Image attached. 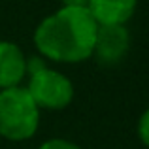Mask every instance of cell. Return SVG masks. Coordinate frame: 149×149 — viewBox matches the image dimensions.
<instances>
[{
    "label": "cell",
    "mask_w": 149,
    "mask_h": 149,
    "mask_svg": "<svg viewBox=\"0 0 149 149\" xmlns=\"http://www.w3.org/2000/svg\"><path fill=\"white\" fill-rule=\"evenodd\" d=\"M26 76V57L17 44L0 40V91L19 87Z\"/></svg>",
    "instance_id": "5"
},
{
    "label": "cell",
    "mask_w": 149,
    "mask_h": 149,
    "mask_svg": "<svg viewBox=\"0 0 149 149\" xmlns=\"http://www.w3.org/2000/svg\"><path fill=\"white\" fill-rule=\"evenodd\" d=\"M98 25L87 8L62 6L34 30V45L55 62H83L93 57Z\"/></svg>",
    "instance_id": "1"
},
{
    "label": "cell",
    "mask_w": 149,
    "mask_h": 149,
    "mask_svg": "<svg viewBox=\"0 0 149 149\" xmlns=\"http://www.w3.org/2000/svg\"><path fill=\"white\" fill-rule=\"evenodd\" d=\"M138 136L143 146L149 147V108L142 113V117L138 121Z\"/></svg>",
    "instance_id": "7"
},
{
    "label": "cell",
    "mask_w": 149,
    "mask_h": 149,
    "mask_svg": "<svg viewBox=\"0 0 149 149\" xmlns=\"http://www.w3.org/2000/svg\"><path fill=\"white\" fill-rule=\"evenodd\" d=\"M130 47V34L125 25H111V26H98L95 38L93 57L100 64H117L125 58Z\"/></svg>",
    "instance_id": "4"
},
{
    "label": "cell",
    "mask_w": 149,
    "mask_h": 149,
    "mask_svg": "<svg viewBox=\"0 0 149 149\" xmlns=\"http://www.w3.org/2000/svg\"><path fill=\"white\" fill-rule=\"evenodd\" d=\"M40 127V109L30 98L26 87L0 91V136L10 142H25Z\"/></svg>",
    "instance_id": "2"
},
{
    "label": "cell",
    "mask_w": 149,
    "mask_h": 149,
    "mask_svg": "<svg viewBox=\"0 0 149 149\" xmlns=\"http://www.w3.org/2000/svg\"><path fill=\"white\" fill-rule=\"evenodd\" d=\"M26 91L34 100V104L38 106V109H49V111L68 108L74 98L72 81L64 74L47 66L30 74Z\"/></svg>",
    "instance_id": "3"
},
{
    "label": "cell",
    "mask_w": 149,
    "mask_h": 149,
    "mask_svg": "<svg viewBox=\"0 0 149 149\" xmlns=\"http://www.w3.org/2000/svg\"><path fill=\"white\" fill-rule=\"evenodd\" d=\"M38 149H81V147L76 146L74 142H70V140L53 138V140H47V142H44Z\"/></svg>",
    "instance_id": "8"
},
{
    "label": "cell",
    "mask_w": 149,
    "mask_h": 149,
    "mask_svg": "<svg viewBox=\"0 0 149 149\" xmlns=\"http://www.w3.org/2000/svg\"><path fill=\"white\" fill-rule=\"evenodd\" d=\"M89 0H62V6L68 8H87Z\"/></svg>",
    "instance_id": "9"
},
{
    "label": "cell",
    "mask_w": 149,
    "mask_h": 149,
    "mask_svg": "<svg viewBox=\"0 0 149 149\" xmlns=\"http://www.w3.org/2000/svg\"><path fill=\"white\" fill-rule=\"evenodd\" d=\"M138 0H89L87 10L98 26L127 25L132 19Z\"/></svg>",
    "instance_id": "6"
}]
</instances>
